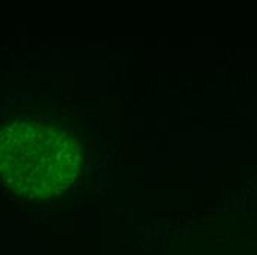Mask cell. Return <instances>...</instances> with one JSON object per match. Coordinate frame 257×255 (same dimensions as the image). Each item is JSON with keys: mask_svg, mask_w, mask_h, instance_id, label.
Segmentation results:
<instances>
[{"mask_svg": "<svg viewBox=\"0 0 257 255\" xmlns=\"http://www.w3.org/2000/svg\"><path fill=\"white\" fill-rule=\"evenodd\" d=\"M78 162L77 142L64 128L23 118L0 130V179L20 195L64 192L77 176Z\"/></svg>", "mask_w": 257, "mask_h": 255, "instance_id": "obj_1", "label": "cell"}]
</instances>
